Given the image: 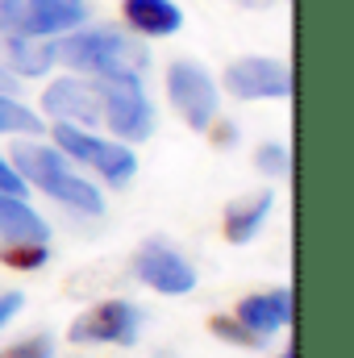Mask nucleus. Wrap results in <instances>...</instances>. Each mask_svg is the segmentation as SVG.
<instances>
[{
    "label": "nucleus",
    "instance_id": "393cba45",
    "mask_svg": "<svg viewBox=\"0 0 354 358\" xmlns=\"http://www.w3.org/2000/svg\"><path fill=\"white\" fill-rule=\"evenodd\" d=\"M234 4H242V8H267L271 0H234Z\"/></svg>",
    "mask_w": 354,
    "mask_h": 358
},
{
    "label": "nucleus",
    "instance_id": "5701e85b",
    "mask_svg": "<svg viewBox=\"0 0 354 358\" xmlns=\"http://www.w3.org/2000/svg\"><path fill=\"white\" fill-rule=\"evenodd\" d=\"M21 92V76H13L4 63H0V96H17Z\"/></svg>",
    "mask_w": 354,
    "mask_h": 358
},
{
    "label": "nucleus",
    "instance_id": "2eb2a0df",
    "mask_svg": "<svg viewBox=\"0 0 354 358\" xmlns=\"http://www.w3.org/2000/svg\"><path fill=\"white\" fill-rule=\"evenodd\" d=\"M50 225L21 200L0 192V242H46Z\"/></svg>",
    "mask_w": 354,
    "mask_h": 358
},
{
    "label": "nucleus",
    "instance_id": "f257e3e1",
    "mask_svg": "<svg viewBox=\"0 0 354 358\" xmlns=\"http://www.w3.org/2000/svg\"><path fill=\"white\" fill-rule=\"evenodd\" d=\"M55 59H63L71 71H84L96 80L142 76L150 67L146 46L125 38L121 29H71L63 42H55Z\"/></svg>",
    "mask_w": 354,
    "mask_h": 358
},
{
    "label": "nucleus",
    "instance_id": "dca6fc26",
    "mask_svg": "<svg viewBox=\"0 0 354 358\" xmlns=\"http://www.w3.org/2000/svg\"><path fill=\"white\" fill-rule=\"evenodd\" d=\"M46 125L38 113H29L17 96H0V134H25V138H38Z\"/></svg>",
    "mask_w": 354,
    "mask_h": 358
},
{
    "label": "nucleus",
    "instance_id": "423d86ee",
    "mask_svg": "<svg viewBox=\"0 0 354 358\" xmlns=\"http://www.w3.org/2000/svg\"><path fill=\"white\" fill-rule=\"evenodd\" d=\"M138 334H142V308L129 304V300H104V304L88 308L84 317H76V325H71L76 346H96V342L134 346Z\"/></svg>",
    "mask_w": 354,
    "mask_h": 358
},
{
    "label": "nucleus",
    "instance_id": "f8f14e48",
    "mask_svg": "<svg viewBox=\"0 0 354 358\" xmlns=\"http://www.w3.org/2000/svg\"><path fill=\"white\" fill-rule=\"evenodd\" d=\"M121 17L129 21V29H138L146 38H171L183 25V13L176 0H125Z\"/></svg>",
    "mask_w": 354,
    "mask_h": 358
},
{
    "label": "nucleus",
    "instance_id": "a211bd4d",
    "mask_svg": "<svg viewBox=\"0 0 354 358\" xmlns=\"http://www.w3.org/2000/svg\"><path fill=\"white\" fill-rule=\"evenodd\" d=\"M255 163H259V171H263V176H275V179L292 171V155H288L283 146H275V142H271V146H263V150L255 155Z\"/></svg>",
    "mask_w": 354,
    "mask_h": 358
},
{
    "label": "nucleus",
    "instance_id": "39448f33",
    "mask_svg": "<svg viewBox=\"0 0 354 358\" xmlns=\"http://www.w3.org/2000/svg\"><path fill=\"white\" fill-rule=\"evenodd\" d=\"M167 96L176 104V113L192 125V129H208L217 117V84L213 76L192 63V59H176L167 67Z\"/></svg>",
    "mask_w": 354,
    "mask_h": 358
},
{
    "label": "nucleus",
    "instance_id": "9b49d317",
    "mask_svg": "<svg viewBox=\"0 0 354 358\" xmlns=\"http://www.w3.org/2000/svg\"><path fill=\"white\" fill-rule=\"evenodd\" d=\"M234 321L255 338V346H267L288 321H292V287H275L267 296H246L234 313Z\"/></svg>",
    "mask_w": 354,
    "mask_h": 358
},
{
    "label": "nucleus",
    "instance_id": "b1692460",
    "mask_svg": "<svg viewBox=\"0 0 354 358\" xmlns=\"http://www.w3.org/2000/svg\"><path fill=\"white\" fill-rule=\"evenodd\" d=\"M234 138H238L234 125H221V129H217V142H234Z\"/></svg>",
    "mask_w": 354,
    "mask_h": 358
},
{
    "label": "nucleus",
    "instance_id": "f3484780",
    "mask_svg": "<svg viewBox=\"0 0 354 358\" xmlns=\"http://www.w3.org/2000/svg\"><path fill=\"white\" fill-rule=\"evenodd\" d=\"M0 259H4L8 267H21V271L42 267V263H46V242H8V246L0 250Z\"/></svg>",
    "mask_w": 354,
    "mask_h": 358
},
{
    "label": "nucleus",
    "instance_id": "20e7f679",
    "mask_svg": "<svg viewBox=\"0 0 354 358\" xmlns=\"http://www.w3.org/2000/svg\"><path fill=\"white\" fill-rule=\"evenodd\" d=\"M96 88H100V121H108V129L121 142H146L155 134V104L146 100L138 76H108Z\"/></svg>",
    "mask_w": 354,
    "mask_h": 358
},
{
    "label": "nucleus",
    "instance_id": "7ed1b4c3",
    "mask_svg": "<svg viewBox=\"0 0 354 358\" xmlns=\"http://www.w3.org/2000/svg\"><path fill=\"white\" fill-rule=\"evenodd\" d=\"M55 146H59L67 159H76V163L92 167L96 176L104 179V183H113V187H125L129 179L138 176V155H134L125 142L96 138V134L84 129V125L55 121Z\"/></svg>",
    "mask_w": 354,
    "mask_h": 358
},
{
    "label": "nucleus",
    "instance_id": "9d476101",
    "mask_svg": "<svg viewBox=\"0 0 354 358\" xmlns=\"http://www.w3.org/2000/svg\"><path fill=\"white\" fill-rule=\"evenodd\" d=\"M88 21V0H25L17 34L29 38H59Z\"/></svg>",
    "mask_w": 354,
    "mask_h": 358
},
{
    "label": "nucleus",
    "instance_id": "4be33fe9",
    "mask_svg": "<svg viewBox=\"0 0 354 358\" xmlns=\"http://www.w3.org/2000/svg\"><path fill=\"white\" fill-rule=\"evenodd\" d=\"M21 304H25V300H21V292H4V296H0V329L21 313Z\"/></svg>",
    "mask_w": 354,
    "mask_h": 358
},
{
    "label": "nucleus",
    "instance_id": "6ab92c4d",
    "mask_svg": "<svg viewBox=\"0 0 354 358\" xmlns=\"http://www.w3.org/2000/svg\"><path fill=\"white\" fill-rule=\"evenodd\" d=\"M0 358H50V338L38 334V338H29V342H17V346H8Z\"/></svg>",
    "mask_w": 354,
    "mask_h": 358
},
{
    "label": "nucleus",
    "instance_id": "aec40b11",
    "mask_svg": "<svg viewBox=\"0 0 354 358\" xmlns=\"http://www.w3.org/2000/svg\"><path fill=\"white\" fill-rule=\"evenodd\" d=\"M217 338H229V342H238V346H255V338L234 321V317H213V325H208Z\"/></svg>",
    "mask_w": 354,
    "mask_h": 358
},
{
    "label": "nucleus",
    "instance_id": "a878e982",
    "mask_svg": "<svg viewBox=\"0 0 354 358\" xmlns=\"http://www.w3.org/2000/svg\"><path fill=\"white\" fill-rule=\"evenodd\" d=\"M279 358H296V355H292V350H288V355H279Z\"/></svg>",
    "mask_w": 354,
    "mask_h": 358
},
{
    "label": "nucleus",
    "instance_id": "6e6552de",
    "mask_svg": "<svg viewBox=\"0 0 354 358\" xmlns=\"http://www.w3.org/2000/svg\"><path fill=\"white\" fill-rule=\"evenodd\" d=\"M134 275H138L146 287L163 292V296H187V292L196 287L192 263H187L179 250H171L167 242H146V246L138 250V259H134Z\"/></svg>",
    "mask_w": 354,
    "mask_h": 358
},
{
    "label": "nucleus",
    "instance_id": "4468645a",
    "mask_svg": "<svg viewBox=\"0 0 354 358\" xmlns=\"http://www.w3.org/2000/svg\"><path fill=\"white\" fill-rule=\"evenodd\" d=\"M271 204H275V192H271V187L255 192V196L234 200V204H229V213H225V238H229L234 246L255 242V234L263 229V221L271 217Z\"/></svg>",
    "mask_w": 354,
    "mask_h": 358
},
{
    "label": "nucleus",
    "instance_id": "f03ea898",
    "mask_svg": "<svg viewBox=\"0 0 354 358\" xmlns=\"http://www.w3.org/2000/svg\"><path fill=\"white\" fill-rule=\"evenodd\" d=\"M13 171L25 183H34L38 192H46L50 200L76 208V213H88V217L104 213V196L96 192V183H88L67 163V155L55 150V146H17L13 150Z\"/></svg>",
    "mask_w": 354,
    "mask_h": 358
},
{
    "label": "nucleus",
    "instance_id": "ddd939ff",
    "mask_svg": "<svg viewBox=\"0 0 354 358\" xmlns=\"http://www.w3.org/2000/svg\"><path fill=\"white\" fill-rule=\"evenodd\" d=\"M4 46V67L13 76H46L55 67V42H42V38H29V34H4L0 38Z\"/></svg>",
    "mask_w": 354,
    "mask_h": 358
},
{
    "label": "nucleus",
    "instance_id": "0eeeda50",
    "mask_svg": "<svg viewBox=\"0 0 354 358\" xmlns=\"http://www.w3.org/2000/svg\"><path fill=\"white\" fill-rule=\"evenodd\" d=\"M225 92L238 100H288L292 96V67L267 55H246L225 67Z\"/></svg>",
    "mask_w": 354,
    "mask_h": 358
},
{
    "label": "nucleus",
    "instance_id": "412c9836",
    "mask_svg": "<svg viewBox=\"0 0 354 358\" xmlns=\"http://www.w3.org/2000/svg\"><path fill=\"white\" fill-rule=\"evenodd\" d=\"M0 192H8V196H21L25 192V179L17 176L13 163H4V159H0Z\"/></svg>",
    "mask_w": 354,
    "mask_h": 358
},
{
    "label": "nucleus",
    "instance_id": "1a4fd4ad",
    "mask_svg": "<svg viewBox=\"0 0 354 358\" xmlns=\"http://www.w3.org/2000/svg\"><path fill=\"white\" fill-rule=\"evenodd\" d=\"M42 108L55 117V121H67V125H96L100 121V88L84 84L76 76L67 80H55L50 88L42 92Z\"/></svg>",
    "mask_w": 354,
    "mask_h": 358
}]
</instances>
